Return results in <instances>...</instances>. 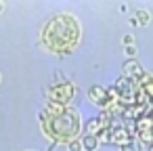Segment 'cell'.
<instances>
[{
  "mask_svg": "<svg viewBox=\"0 0 153 151\" xmlns=\"http://www.w3.org/2000/svg\"><path fill=\"white\" fill-rule=\"evenodd\" d=\"M126 53H128V57H134L136 55V48L134 46H126Z\"/></svg>",
  "mask_w": 153,
  "mask_h": 151,
  "instance_id": "cell-13",
  "label": "cell"
},
{
  "mask_svg": "<svg viewBox=\"0 0 153 151\" xmlns=\"http://www.w3.org/2000/svg\"><path fill=\"white\" fill-rule=\"evenodd\" d=\"M101 130V118L97 115V118H92L88 124H86V134H97Z\"/></svg>",
  "mask_w": 153,
  "mask_h": 151,
  "instance_id": "cell-9",
  "label": "cell"
},
{
  "mask_svg": "<svg viewBox=\"0 0 153 151\" xmlns=\"http://www.w3.org/2000/svg\"><path fill=\"white\" fill-rule=\"evenodd\" d=\"M80 143H82V149H86V151H97V147H99L97 134H84Z\"/></svg>",
  "mask_w": 153,
  "mask_h": 151,
  "instance_id": "cell-7",
  "label": "cell"
},
{
  "mask_svg": "<svg viewBox=\"0 0 153 151\" xmlns=\"http://www.w3.org/2000/svg\"><path fill=\"white\" fill-rule=\"evenodd\" d=\"M71 97H74V84L71 82H61V84H57V86H53L48 90V101L51 103L65 105V107L71 101Z\"/></svg>",
  "mask_w": 153,
  "mask_h": 151,
  "instance_id": "cell-4",
  "label": "cell"
},
{
  "mask_svg": "<svg viewBox=\"0 0 153 151\" xmlns=\"http://www.w3.org/2000/svg\"><path fill=\"white\" fill-rule=\"evenodd\" d=\"M149 151H153V145H151V147H149Z\"/></svg>",
  "mask_w": 153,
  "mask_h": 151,
  "instance_id": "cell-16",
  "label": "cell"
},
{
  "mask_svg": "<svg viewBox=\"0 0 153 151\" xmlns=\"http://www.w3.org/2000/svg\"><path fill=\"white\" fill-rule=\"evenodd\" d=\"M120 149H122V151H140V141H138L136 136H132V138H130L126 145H122Z\"/></svg>",
  "mask_w": 153,
  "mask_h": 151,
  "instance_id": "cell-10",
  "label": "cell"
},
{
  "mask_svg": "<svg viewBox=\"0 0 153 151\" xmlns=\"http://www.w3.org/2000/svg\"><path fill=\"white\" fill-rule=\"evenodd\" d=\"M65 109H67L65 105H59V103H51V101H48V105H46V109H44V111H46V115L57 118V115H61Z\"/></svg>",
  "mask_w": 153,
  "mask_h": 151,
  "instance_id": "cell-8",
  "label": "cell"
},
{
  "mask_svg": "<svg viewBox=\"0 0 153 151\" xmlns=\"http://www.w3.org/2000/svg\"><path fill=\"white\" fill-rule=\"evenodd\" d=\"M88 99H90L92 103L101 105V107H109V105H111L109 90H105V88H103V86H99V84H94V86H90V88H88Z\"/></svg>",
  "mask_w": 153,
  "mask_h": 151,
  "instance_id": "cell-6",
  "label": "cell"
},
{
  "mask_svg": "<svg viewBox=\"0 0 153 151\" xmlns=\"http://www.w3.org/2000/svg\"><path fill=\"white\" fill-rule=\"evenodd\" d=\"M2 9H4V4H2V2H0V13H2Z\"/></svg>",
  "mask_w": 153,
  "mask_h": 151,
  "instance_id": "cell-15",
  "label": "cell"
},
{
  "mask_svg": "<svg viewBox=\"0 0 153 151\" xmlns=\"http://www.w3.org/2000/svg\"><path fill=\"white\" fill-rule=\"evenodd\" d=\"M80 40V25L71 15L53 17L42 30V44L53 53H69Z\"/></svg>",
  "mask_w": 153,
  "mask_h": 151,
  "instance_id": "cell-1",
  "label": "cell"
},
{
  "mask_svg": "<svg viewBox=\"0 0 153 151\" xmlns=\"http://www.w3.org/2000/svg\"><path fill=\"white\" fill-rule=\"evenodd\" d=\"M115 94H117V101L124 103V107H130V105H136V94H138V84L130 82L128 78H120L113 86Z\"/></svg>",
  "mask_w": 153,
  "mask_h": 151,
  "instance_id": "cell-3",
  "label": "cell"
},
{
  "mask_svg": "<svg viewBox=\"0 0 153 151\" xmlns=\"http://www.w3.org/2000/svg\"><path fill=\"white\" fill-rule=\"evenodd\" d=\"M124 42H126L128 46H132V36H126V38H124Z\"/></svg>",
  "mask_w": 153,
  "mask_h": 151,
  "instance_id": "cell-14",
  "label": "cell"
},
{
  "mask_svg": "<svg viewBox=\"0 0 153 151\" xmlns=\"http://www.w3.org/2000/svg\"><path fill=\"white\" fill-rule=\"evenodd\" d=\"M124 78H128L130 82L138 84V82L145 78V69L138 65V61L130 59V61H126V63H124Z\"/></svg>",
  "mask_w": 153,
  "mask_h": 151,
  "instance_id": "cell-5",
  "label": "cell"
},
{
  "mask_svg": "<svg viewBox=\"0 0 153 151\" xmlns=\"http://www.w3.org/2000/svg\"><path fill=\"white\" fill-rule=\"evenodd\" d=\"M44 134L57 143H71L76 141L78 132H80V113L76 109H65L61 115L51 118L46 115V111L40 115Z\"/></svg>",
  "mask_w": 153,
  "mask_h": 151,
  "instance_id": "cell-2",
  "label": "cell"
},
{
  "mask_svg": "<svg viewBox=\"0 0 153 151\" xmlns=\"http://www.w3.org/2000/svg\"><path fill=\"white\" fill-rule=\"evenodd\" d=\"M67 149L69 151H82V143L80 141H71V143H67Z\"/></svg>",
  "mask_w": 153,
  "mask_h": 151,
  "instance_id": "cell-12",
  "label": "cell"
},
{
  "mask_svg": "<svg viewBox=\"0 0 153 151\" xmlns=\"http://www.w3.org/2000/svg\"><path fill=\"white\" fill-rule=\"evenodd\" d=\"M136 19H138V23H140V25H147V23H149V19H151V15H149L147 11H138V13H136Z\"/></svg>",
  "mask_w": 153,
  "mask_h": 151,
  "instance_id": "cell-11",
  "label": "cell"
}]
</instances>
